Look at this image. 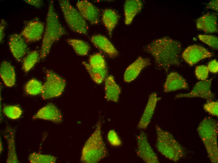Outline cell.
Wrapping results in <instances>:
<instances>
[{"label":"cell","mask_w":218,"mask_h":163,"mask_svg":"<svg viewBox=\"0 0 218 163\" xmlns=\"http://www.w3.org/2000/svg\"><path fill=\"white\" fill-rule=\"evenodd\" d=\"M137 155L146 163H158V157L149 143L146 134L141 131L136 136Z\"/></svg>","instance_id":"8"},{"label":"cell","mask_w":218,"mask_h":163,"mask_svg":"<svg viewBox=\"0 0 218 163\" xmlns=\"http://www.w3.org/2000/svg\"><path fill=\"white\" fill-rule=\"evenodd\" d=\"M66 34V31L60 23L55 12L53 2L51 1L49 5L40 58L45 59L49 53L54 43Z\"/></svg>","instance_id":"2"},{"label":"cell","mask_w":218,"mask_h":163,"mask_svg":"<svg viewBox=\"0 0 218 163\" xmlns=\"http://www.w3.org/2000/svg\"><path fill=\"white\" fill-rule=\"evenodd\" d=\"M66 41L72 47L75 52L80 56L87 55L90 49V46L87 43L80 39H69Z\"/></svg>","instance_id":"26"},{"label":"cell","mask_w":218,"mask_h":163,"mask_svg":"<svg viewBox=\"0 0 218 163\" xmlns=\"http://www.w3.org/2000/svg\"><path fill=\"white\" fill-rule=\"evenodd\" d=\"M0 75L5 85L8 87H12L15 83V74L12 65L7 61H3L0 66Z\"/></svg>","instance_id":"22"},{"label":"cell","mask_w":218,"mask_h":163,"mask_svg":"<svg viewBox=\"0 0 218 163\" xmlns=\"http://www.w3.org/2000/svg\"><path fill=\"white\" fill-rule=\"evenodd\" d=\"M119 18V16L117 13L113 9H107L103 12L102 21L110 37L118 22Z\"/></svg>","instance_id":"24"},{"label":"cell","mask_w":218,"mask_h":163,"mask_svg":"<svg viewBox=\"0 0 218 163\" xmlns=\"http://www.w3.org/2000/svg\"><path fill=\"white\" fill-rule=\"evenodd\" d=\"M207 67L209 71L211 72L216 73L218 72V62L215 59L210 61Z\"/></svg>","instance_id":"36"},{"label":"cell","mask_w":218,"mask_h":163,"mask_svg":"<svg viewBox=\"0 0 218 163\" xmlns=\"http://www.w3.org/2000/svg\"><path fill=\"white\" fill-rule=\"evenodd\" d=\"M189 86L185 80L176 72L169 73L164 86V91L168 92L181 89H187Z\"/></svg>","instance_id":"17"},{"label":"cell","mask_w":218,"mask_h":163,"mask_svg":"<svg viewBox=\"0 0 218 163\" xmlns=\"http://www.w3.org/2000/svg\"><path fill=\"white\" fill-rule=\"evenodd\" d=\"M204 109L210 114L218 117V102L217 101H208L203 106Z\"/></svg>","instance_id":"33"},{"label":"cell","mask_w":218,"mask_h":163,"mask_svg":"<svg viewBox=\"0 0 218 163\" xmlns=\"http://www.w3.org/2000/svg\"><path fill=\"white\" fill-rule=\"evenodd\" d=\"M3 112L8 118L12 119H16L20 117L22 111L19 107L17 106L8 105L4 107Z\"/></svg>","instance_id":"31"},{"label":"cell","mask_w":218,"mask_h":163,"mask_svg":"<svg viewBox=\"0 0 218 163\" xmlns=\"http://www.w3.org/2000/svg\"><path fill=\"white\" fill-rule=\"evenodd\" d=\"M107 139L109 143L114 147L120 146L122 142L117 133L114 130H110L107 135Z\"/></svg>","instance_id":"34"},{"label":"cell","mask_w":218,"mask_h":163,"mask_svg":"<svg viewBox=\"0 0 218 163\" xmlns=\"http://www.w3.org/2000/svg\"><path fill=\"white\" fill-rule=\"evenodd\" d=\"M197 131L210 161L213 163H217V121L210 117H206L199 124Z\"/></svg>","instance_id":"4"},{"label":"cell","mask_w":218,"mask_h":163,"mask_svg":"<svg viewBox=\"0 0 218 163\" xmlns=\"http://www.w3.org/2000/svg\"><path fill=\"white\" fill-rule=\"evenodd\" d=\"M101 125L102 122L99 120L94 131L85 143L80 157L82 162L96 163L107 155L102 135Z\"/></svg>","instance_id":"3"},{"label":"cell","mask_w":218,"mask_h":163,"mask_svg":"<svg viewBox=\"0 0 218 163\" xmlns=\"http://www.w3.org/2000/svg\"><path fill=\"white\" fill-rule=\"evenodd\" d=\"M157 135L156 146L159 152L167 159L176 162L184 156V148L172 134L162 129L158 125L155 126Z\"/></svg>","instance_id":"5"},{"label":"cell","mask_w":218,"mask_h":163,"mask_svg":"<svg viewBox=\"0 0 218 163\" xmlns=\"http://www.w3.org/2000/svg\"><path fill=\"white\" fill-rule=\"evenodd\" d=\"M198 29L208 33H215L218 31L217 18L216 14L208 13L198 18L196 21Z\"/></svg>","instance_id":"19"},{"label":"cell","mask_w":218,"mask_h":163,"mask_svg":"<svg viewBox=\"0 0 218 163\" xmlns=\"http://www.w3.org/2000/svg\"><path fill=\"white\" fill-rule=\"evenodd\" d=\"M4 135L7 141L8 147L6 163H18L15 145V133L14 130L11 128L7 127L4 132Z\"/></svg>","instance_id":"23"},{"label":"cell","mask_w":218,"mask_h":163,"mask_svg":"<svg viewBox=\"0 0 218 163\" xmlns=\"http://www.w3.org/2000/svg\"><path fill=\"white\" fill-rule=\"evenodd\" d=\"M199 39L213 49L217 50L218 39L217 37L211 35L199 34Z\"/></svg>","instance_id":"32"},{"label":"cell","mask_w":218,"mask_h":163,"mask_svg":"<svg viewBox=\"0 0 218 163\" xmlns=\"http://www.w3.org/2000/svg\"><path fill=\"white\" fill-rule=\"evenodd\" d=\"M8 45L14 57L20 62L28 51L26 41L19 34H14L9 37Z\"/></svg>","instance_id":"13"},{"label":"cell","mask_w":218,"mask_h":163,"mask_svg":"<svg viewBox=\"0 0 218 163\" xmlns=\"http://www.w3.org/2000/svg\"><path fill=\"white\" fill-rule=\"evenodd\" d=\"M76 6L78 10L86 20L93 25L98 23L100 11L90 2L86 0L79 1L76 3Z\"/></svg>","instance_id":"12"},{"label":"cell","mask_w":218,"mask_h":163,"mask_svg":"<svg viewBox=\"0 0 218 163\" xmlns=\"http://www.w3.org/2000/svg\"><path fill=\"white\" fill-rule=\"evenodd\" d=\"M40 53L36 50L30 52L23 59L22 63V69L27 72L30 70L38 61Z\"/></svg>","instance_id":"27"},{"label":"cell","mask_w":218,"mask_h":163,"mask_svg":"<svg viewBox=\"0 0 218 163\" xmlns=\"http://www.w3.org/2000/svg\"><path fill=\"white\" fill-rule=\"evenodd\" d=\"M211 79L200 81L196 83L190 92L178 94L175 97L176 98L199 97L208 101H212L214 98V95L211 91Z\"/></svg>","instance_id":"9"},{"label":"cell","mask_w":218,"mask_h":163,"mask_svg":"<svg viewBox=\"0 0 218 163\" xmlns=\"http://www.w3.org/2000/svg\"><path fill=\"white\" fill-rule=\"evenodd\" d=\"M209 8L218 11V0H213L210 1L207 5Z\"/></svg>","instance_id":"39"},{"label":"cell","mask_w":218,"mask_h":163,"mask_svg":"<svg viewBox=\"0 0 218 163\" xmlns=\"http://www.w3.org/2000/svg\"><path fill=\"white\" fill-rule=\"evenodd\" d=\"M44 29V23L36 18L27 23L20 34L26 42H35L41 39Z\"/></svg>","instance_id":"10"},{"label":"cell","mask_w":218,"mask_h":163,"mask_svg":"<svg viewBox=\"0 0 218 163\" xmlns=\"http://www.w3.org/2000/svg\"><path fill=\"white\" fill-rule=\"evenodd\" d=\"M24 1L27 3L36 7L39 8L43 4V1L40 0H26Z\"/></svg>","instance_id":"38"},{"label":"cell","mask_w":218,"mask_h":163,"mask_svg":"<svg viewBox=\"0 0 218 163\" xmlns=\"http://www.w3.org/2000/svg\"><path fill=\"white\" fill-rule=\"evenodd\" d=\"M91 40L95 46L101 50L110 57L113 58L118 56V51L105 36L99 34L95 35L91 37Z\"/></svg>","instance_id":"18"},{"label":"cell","mask_w":218,"mask_h":163,"mask_svg":"<svg viewBox=\"0 0 218 163\" xmlns=\"http://www.w3.org/2000/svg\"><path fill=\"white\" fill-rule=\"evenodd\" d=\"M105 81V98L108 101L117 102L121 92L120 88L111 75L107 76Z\"/></svg>","instance_id":"20"},{"label":"cell","mask_w":218,"mask_h":163,"mask_svg":"<svg viewBox=\"0 0 218 163\" xmlns=\"http://www.w3.org/2000/svg\"><path fill=\"white\" fill-rule=\"evenodd\" d=\"M150 64L149 59L141 56L138 57L127 68L124 75V81L127 82L133 81L143 68Z\"/></svg>","instance_id":"16"},{"label":"cell","mask_w":218,"mask_h":163,"mask_svg":"<svg viewBox=\"0 0 218 163\" xmlns=\"http://www.w3.org/2000/svg\"><path fill=\"white\" fill-rule=\"evenodd\" d=\"M32 119H40L60 123L62 121L63 116L60 111L55 105L49 103L40 109Z\"/></svg>","instance_id":"15"},{"label":"cell","mask_w":218,"mask_h":163,"mask_svg":"<svg viewBox=\"0 0 218 163\" xmlns=\"http://www.w3.org/2000/svg\"><path fill=\"white\" fill-rule=\"evenodd\" d=\"M7 24L6 22L4 19L1 20L0 24V40L1 42L3 41L4 36L5 28Z\"/></svg>","instance_id":"37"},{"label":"cell","mask_w":218,"mask_h":163,"mask_svg":"<svg viewBox=\"0 0 218 163\" xmlns=\"http://www.w3.org/2000/svg\"><path fill=\"white\" fill-rule=\"evenodd\" d=\"M142 2L139 0L126 1L124 6L125 23L126 25L131 23L135 16L141 11Z\"/></svg>","instance_id":"21"},{"label":"cell","mask_w":218,"mask_h":163,"mask_svg":"<svg viewBox=\"0 0 218 163\" xmlns=\"http://www.w3.org/2000/svg\"><path fill=\"white\" fill-rule=\"evenodd\" d=\"M209 71L207 66L200 65L197 66L195 70V74L197 79L204 81L208 78Z\"/></svg>","instance_id":"35"},{"label":"cell","mask_w":218,"mask_h":163,"mask_svg":"<svg viewBox=\"0 0 218 163\" xmlns=\"http://www.w3.org/2000/svg\"><path fill=\"white\" fill-rule=\"evenodd\" d=\"M93 81L96 83H101L107 77V68L103 69H97L91 67L88 63L85 61L82 62Z\"/></svg>","instance_id":"25"},{"label":"cell","mask_w":218,"mask_h":163,"mask_svg":"<svg viewBox=\"0 0 218 163\" xmlns=\"http://www.w3.org/2000/svg\"><path fill=\"white\" fill-rule=\"evenodd\" d=\"M89 61V65L93 68L97 69L107 68L104 57L99 53H96L91 55Z\"/></svg>","instance_id":"30"},{"label":"cell","mask_w":218,"mask_h":163,"mask_svg":"<svg viewBox=\"0 0 218 163\" xmlns=\"http://www.w3.org/2000/svg\"><path fill=\"white\" fill-rule=\"evenodd\" d=\"M181 43L168 37L155 39L145 46L144 50L151 55L157 66L167 71L180 65Z\"/></svg>","instance_id":"1"},{"label":"cell","mask_w":218,"mask_h":163,"mask_svg":"<svg viewBox=\"0 0 218 163\" xmlns=\"http://www.w3.org/2000/svg\"><path fill=\"white\" fill-rule=\"evenodd\" d=\"M43 85L37 80L32 79L29 81L25 86V91L28 94L35 95L41 93Z\"/></svg>","instance_id":"29"},{"label":"cell","mask_w":218,"mask_h":163,"mask_svg":"<svg viewBox=\"0 0 218 163\" xmlns=\"http://www.w3.org/2000/svg\"><path fill=\"white\" fill-rule=\"evenodd\" d=\"M59 3L65 20L70 29L75 33L87 35L88 25L78 10L72 5L69 0H60Z\"/></svg>","instance_id":"6"},{"label":"cell","mask_w":218,"mask_h":163,"mask_svg":"<svg viewBox=\"0 0 218 163\" xmlns=\"http://www.w3.org/2000/svg\"><path fill=\"white\" fill-rule=\"evenodd\" d=\"M159 98L157 93H152L149 96L148 102L137 126V128L140 129H146L152 118Z\"/></svg>","instance_id":"14"},{"label":"cell","mask_w":218,"mask_h":163,"mask_svg":"<svg viewBox=\"0 0 218 163\" xmlns=\"http://www.w3.org/2000/svg\"><path fill=\"white\" fill-rule=\"evenodd\" d=\"M46 75V81L41 93L42 98L46 99L60 96L65 87V80L50 70H47Z\"/></svg>","instance_id":"7"},{"label":"cell","mask_w":218,"mask_h":163,"mask_svg":"<svg viewBox=\"0 0 218 163\" xmlns=\"http://www.w3.org/2000/svg\"><path fill=\"white\" fill-rule=\"evenodd\" d=\"M213 54L204 47L194 45L189 46L184 51L182 57L190 66L195 64L202 59L212 57Z\"/></svg>","instance_id":"11"},{"label":"cell","mask_w":218,"mask_h":163,"mask_svg":"<svg viewBox=\"0 0 218 163\" xmlns=\"http://www.w3.org/2000/svg\"><path fill=\"white\" fill-rule=\"evenodd\" d=\"M57 158L55 156L50 155H43L36 152L30 154L28 160L31 163H54Z\"/></svg>","instance_id":"28"}]
</instances>
